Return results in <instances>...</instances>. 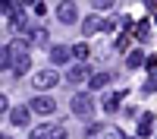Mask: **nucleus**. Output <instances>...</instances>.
<instances>
[{"instance_id":"1","label":"nucleus","mask_w":157,"mask_h":139,"mask_svg":"<svg viewBox=\"0 0 157 139\" xmlns=\"http://www.w3.org/2000/svg\"><path fill=\"white\" fill-rule=\"evenodd\" d=\"M0 67H3L6 73H13L16 79H22L25 73H29V67H32V54H29V44L25 41H6L3 44V51H0Z\"/></svg>"},{"instance_id":"2","label":"nucleus","mask_w":157,"mask_h":139,"mask_svg":"<svg viewBox=\"0 0 157 139\" xmlns=\"http://www.w3.org/2000/svg\"><path fill=\"white\" fill-rule=\"evenodd\" d=\"M69 111L75 114L78 120H88L91 114H94V95H91V92H75L69 98Z\"/></svg>"},{"instance_id":"3","label":"nucleus","mask_w":157,"mask_h":139,"mask_svg":"<svg viewBox=\"0 0 157 139\" xmlns=\"http://www.w3.org/2000/svg\"><path fill=\"white\" fill-rule=\"evenodd\" d=\"M57 82H60V73H57V70H38V73L32 76V85H35L41 95H44V92H50Z\"/></svg>"},{"instance_id":"4","label":"nucleus","mask_w":157,"mask_h":139,"mask_svg":"<svg viewBox=\"0 0 157 139\" xmlns=\"http://www.w3.org/2000/svg\"><path fill=\"white\" fill-rule=\"evenodd\" d=\"M29 108H32V114H41V117H50V114L57 111V101L50 98V95H35V98L29 101Z\"/></svg>"},{"instance_id":"5","label":"nucleus","mask_w":157,"mask_h":139,"mask_svg":"<svg viewBox=\"0 0 157 139\" xmlns=\"http://www.w3.org/2000/svg\"><path fill=\"white\" fill-rule=\"evenodd\" d=\"M29 139H69V136H66V130H63V126L41 123V126H35V130H32V136H29Z\"/></svg>"},{"instance_id":"6","label":"nucleus","mask_w":157,"mask_h":139,"mask_svg":"<svg viewBox=\"0 0 157 139\" xmlns=\"http://www.w3.org/2000/svg\"><path fill=\"white\" fill-rule=\"evenodd\" d=\"M91 76L94 73H91L85 63H75V67H69V73H66V82L69 85H82V82H91Z\"/></svg>"},{"instance_id":"7","label":"nucleus","mask_w":157,"mask_h":139,"mask_svg":"<svg viewBox=\"0 0 157 139\" xmlns=\"http://www.w3.org/2000/svg\"><path fill=\"white\" fill-rule=\"evenodd\" d=\"M57 19H60L63 25H75V22H78V10H75V3H60V6H57Z\"/></svg>"},{"instance_id":"8","label":"nucleus","mask_w":157,"mask_h":139,"mask_svg":"<svg viewBox=\"0 0 157 139\" xmlns=\"http://www.w3.org/2000/svg\"><path fill=\"white\" fill-rule=\"evenodd\" d=\"M69 60H72V47H66V44L50 47V63H54V67H63V63H69Z\"/></svg>"},{"instance_id":"9","label":"nucleus","mask_w":157,"mask_h":139,"mask_svg":"<svg viewBox=\"0 0 157 139\" xmlns=\"http://www.w3.org/2000/svg\"><path fill=\"white\" fill-rule=\"evenodd\" d=\"M29 120H32V108L29 104H19V108L10 111V123L13 126H29Z\"/></svg>"},{"instance_id":"10","label":"nucleus","mask_w":157,"mask_h":139,"mask_svg":"<svg viewBox=\"0 0 157 139\" xmlns=\"http://www.w3.org/2000/svg\"><path fill=\"white\" fill-rule=\"evenodd\" d=\"M120 104H123V92H113L104 98V111L107 114H120Z\"/></svg>"},{"instance_id":"11","label":"nucleus","mask_w":157,"mask_h":139,"mask_svg":"<svg viewBox=\"0 0 157 139\" xmlns=\"http://www.w3.org/2000/svg\"><path fill=\"white\" fill-rule=\"evenodd\" d=\"M29 41H32L35 47H47V29H41V25L32 29V32H29Z\"/></svg>"},{"instance_id":"12","label":"nucleus","mask_w":157,"mask_h":139,"mask_svg":"<svg viewBox=\"0 0 157 139\" xmlns=\"http://www.w3.org/2000/svg\"><path fill=\"white\" fill-rule=\"evenodd\" d=\"M107 82H110V73H94V76H91V82H88V88H91V92H101Z\"/></svg>"},{"instance_id":"13","label":"nucleus","mask_w":157,"mask_h":139,"mask_svg":"<svg viewBox=\"0 0 157 139\" xmlns=\"http://www.w3.org/2000/svg\"><path fill=\"white\" fill-rule=\"evenodd\" d=\"M151 130H154V117L151 114H141L138 117V136H151Z\"/></svg>"},{"instance_id":"14","label":"nucleus","mask_w":157,"mask_h":139,"mask_svg":"<svg viewBox=\"0 0 157 139\" xmlns=\"http://www.w3.org/2000/svg\"><path fill=\"white\" fill-rule=\"evenodd\" d=\"M101 25H104V22L98 19V13H94V16H88V19L82 22V35H94V32L101 29Z\"/></svg>"},{"instance_id":"15","label":"nucleus","mask_w":157,"mask_h":139,"mask_svg":"<svg viewBox=\"0 0 157 139\" xmlns=\"http://www.w3.org/2000/svg\"><path fill=\"white\" fill-rule=\"evenodd\" d=\"M141 63H145V54H141V51H129V57H126V67H129V70H138Z\"/></svg>"},{"instance_id":"16","label":"nucleus","mask_w":157,"mask_h":139,"mask_svg":"<svg viewBox=\"0 0 157 139\" xmlns=\"http://www.w3.org/2000/svg\"><path fill=\"white\" fill-rule=\"evenodd\" d=\"M72 57H75L78 63H82V60L88 57V44H85V41H78V44H72Z\"/></svg>"},{"instance_id":"17","label":"nucleus","mask_w":157,"mask_h":139,"mask_svg":"<svg viewBox=\"0 0 157 139\" xmlns=\"http://www.w3.org/2000/svg\"><path fill=\"white\" fill-rule=\"evenodd\" d=\"M101 133H104V139H123V133L116 126H101Z\"/></svg>"},{"instance_id":"18","label":"nucleus","mask_w":157,"mask_h":139,"mask_svg":"<svg viewBox=\"0 0 157 139\" xmlns=\"http://www.w3.org/2000/svg\"><path fill=\"white\" fill-rule=\"evenodd\" d=\"M145 92H157V70L148 73V82H145Z\"/></svg>"},{"instance_id":"19","label":"nucleus","mask_w":157,"mask_h":139,"mask_svg":"<svg viewBox=\"0 0 157 139\" xmlns=\"http://www.w3.org/2000/svg\"><path fill=\"white\" fill-rule=\"evenodd\" d=\"M148 35H151V29H148V22H141L138 29H135V38H138V41H148Z\"/></svg>"},{"instance_id":"20","label":"nucleus","mask_w":157,"mask_h":139,"mask_svg":"<svg viewBox=\"0 0 157 139\" xmlns=\"http://www.w3.org/2000/svg\"><path fill=\"white\" fill-rule=\"evenodd\" d=\"M116 29V16L113 19H104V25H101V32H113Z\"/></svg>"},{"instance_id":"21","label":"nucleus","mask_w":157,"mask_h":139,"mask_svg":"<svg viewBox=\"0 0 157 139\" xmlns=\"http://www.w3.org/2000/svg\"><path fill=\"white\" fill-rule=\"evenodd\" d=\"M126 47H129V38L120 35V38H116V51H126Z\"/></svg>"},{"instance_id":"22","label":"nucleus","mask_w":157,"mask_h":139,"mask_svg":"<svg viewBox=\"0 0 157 139\" xmlns=\"http://www.w3.org/2000/svg\"><path fill=\"white\" fill-rule=\"evenodd\" d=\"M91 10H94V13H98V10H113V3H98V0H94V3H91Z\"/></svg>"},{"instance_id":"23","label":"nucleus","mask_w":157,"mask_h":139,"mask_svg":"<svg viewBox=\"0 0 157 139\" xmlns=\"http://www.w3.org/2000/svg\"><path fill=\"white\" fill-rule=\"evenodd\" d=\"M32 13H35V16H44V13H47V6H44V3H35V10H32Z\"/></svg>"},{"instance_id":"24","label":"nucleus","mask_w":157,"mask_h":139,"mask_svg":"<svg viewBox=\"0 0 157 139\" xmlns=\"http://www.w3.org/2000/svg\"><path fill=\"white\" fill-rule=\"evenodd\" d=\"M126 139H138V136H126Z\"/></svg>"}]
</instances>
